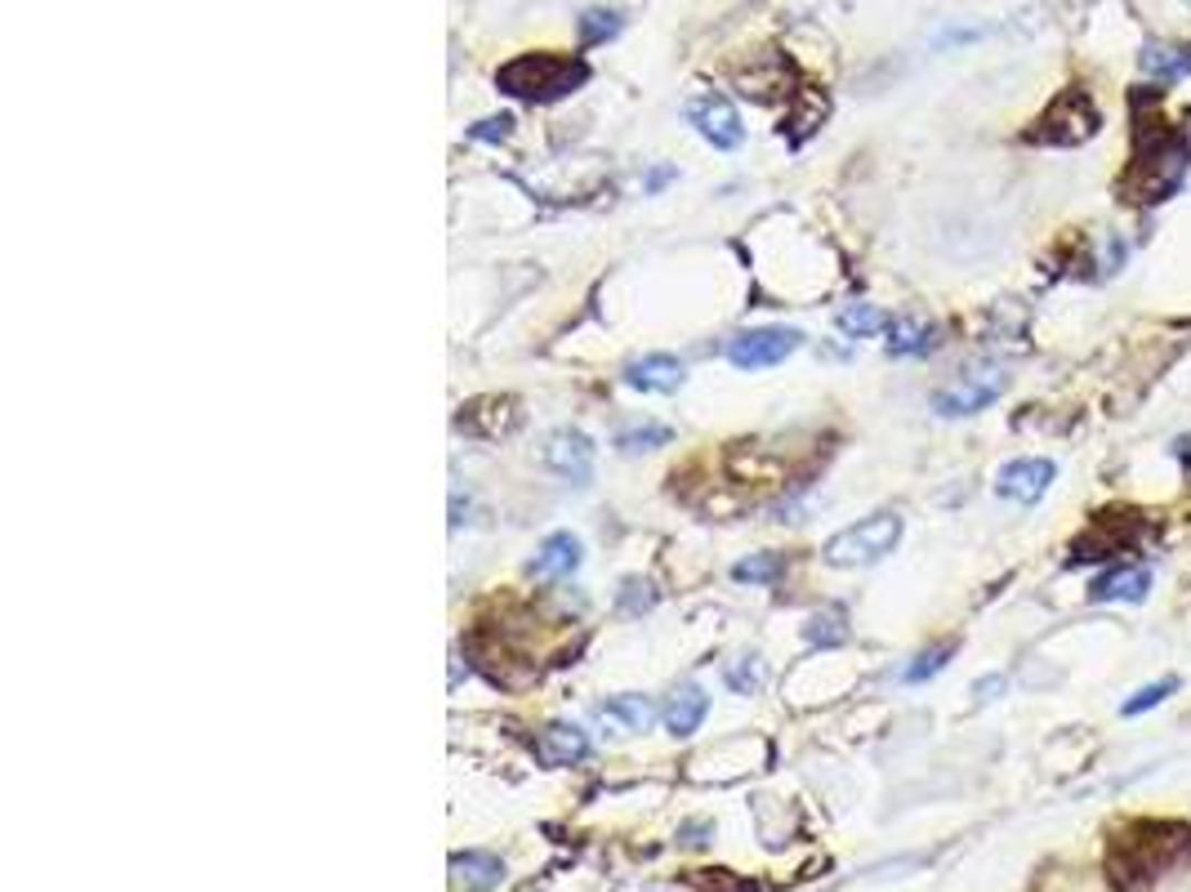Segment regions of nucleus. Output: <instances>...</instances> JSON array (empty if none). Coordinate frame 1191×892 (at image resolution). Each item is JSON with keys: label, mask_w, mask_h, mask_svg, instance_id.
<instances>
[{"label": "nucleus", "mask_w": 1191, "mask_h": 892, "mask_svg": "<svg viewBox=\"0 0 1191 892\" xmlns=\"http://www.w3.org/2000/svg\"><path fill=\"white\" fill-rule=\"evenodd\" d=\"M509 134H514V117H487V121H478L469 130V139H482V143H500Z\"/></svg>", "instance_id": "a878e982"}, {"label": "nucleus", "mask_w": 1191, "mask_h": 892, "mask_svg": "<svg viewBox=\"0 0 1191 892\" xmlns=\"http://www.w3.org/2000/svg\"><path fill=\"white\" fill-rule=\"evenodd\" d=\"M799 344H804V335L790 327H758V331H741L728 340V362L741 371H763V366H777L790 353H799Z\"/></svg>", "instance_id": "20e7f679"}, {"label": "nucleus", "mask_w": 1191, "mask_h": 892, "mask_svg": "<svg viewBox=\"0 0 1191 892\" xmlns=\"http://www.w3.org/2000/svg\"><path fill=\"white\" fill-rule=\"evenodd\" d=\"M938 344V331L928 327L919 317H893L888 321V353L893 357H919V353H932Z\"/></svg>", "instance_id": "2eb2a0df"}, {"label": "nucleus", "mask_w": 1191, "mask_h": 892, "mask_svg": "<svg viewBox=\"0 0 1191 892\" xmlns=\"http://www.w3.org/2000/svg\"><path fill=\"white\" fill-rule=\"evenodd\" d=\"M1008 388V375L999 366H973V371H960L955 379H947L938 393H932V411L947 416V420H960V416H973L982 407Z\"/></svg>", "instance_id": "7ed1b4c3"}, {"label": "nucleus", "mask_w": 1191, "mask_h": 892, "mask_svg": "<svg viewBox=\"0 0 1191 892\" xmlns=\"http://www.w3.org/2000/svg\"><path fill=\"white\" fill-rule=\"evenodd\" d=\"M500 879H504V861L495 852L469 848V852L451 857V888L456 892H491V888H500Z\"/></svg>", "instance_id": "9d476101"}, {"label": "nucleus", "mask_w": 1191, "mask_h": 892, "mask_svg": "<svg viewBox=\"0 0 1191 892\" xmlns=\"http://www.w3.org/2000/svg\"><path fill=\"white\" fill-rule=\"evenodd\" d=\"M1173 687H1178V679H1160V683H1151V687H1143V692H1134L1125 705H1121V714L1125 718H1134V714H1147V709H1156L1165 696H1173Z\"/></svg>", "instance_id": "b1692460"}, {"label": "nucleus", "mask_w": 1191, "mask_h": 892, "mask_svg": "<svg viewBox=\"0 0 1191 892\" xmlns=\"http://www.w3.org/2000/svg\"><path fill=\"white\" fill-rule=\"evenodd\" d=\"M545 464H549L562 482L584 486L589 473H593V442H589L580 429H558V433H549V442H545Z\"/></svg>", "instance_id": "0eeeda50"}, {"label": "nucleus", "mask_w": 1191, "mask_h": 892, "mask_svg": "<svg viewBox=\"0 0 1191 892\" xmlns=\"http://www.w3.org/2000/svg\"><path fill=\"white\" fill-rule=\"evenodd\" d=\"M621 32V14L612 10H584L580 14V45H603Z\"/></svg>", "instance_id": "aec40b11"}, {"label": "nucleus", "mask_w": 1191, "mask_h": 892, "mask_svg": "<svg viewBox=\"0 0 1191 892\" xmlns=\"http://www.w3.org/2000/svg\"><path fill=\"white\" fill-rule=\"evenodd\" d=\"M1138 67H1143V76H1151V80H1178V76H1187V71H1191V54H1187V49H1178V45L1151 41V45L1143 49Z\"/></svg>", "instance_id": "dca6fc26"}, {"label": "nucleus", "mask_w": 1191, "mask_h": 892, "mask_svg": "<svg viewBox=\"0 0 1191 892\" xmlns=\"http://www.w3.org/2000/svg\"><path fill=\"white\" fill-rule=\"evenodd\" d=\"M656 714L660 709L647 696H638V692H625V696H612V701L599 705V718L612 723L616 733H647V727L656 723Z\"/></svg>", "instance_id": "4468645a"}, {"label": "nucleus", "mask_w": 1191, "mask_h": 892, "mask_svg": "<svg viewBox=\"0 0 1191 892\" xmlns=\"http://www.w3.org/2000/svg\"><path fill=\"white\" fill-rule=\"evenodd\" d=\"M804 638H808V642H817V647H834V642H843V638H848L843 616H839V612H817V616L808 620Z\"/></svg>", "instance_id": "4be33fe9"}, {"label": "nucleus", "mask_w": 1191, "mask_h": 892, "mask_svg": "<svg viewBox=\"0 0 1191 892\" xmlns=\"http://www.w3.org/2000/svg\"><path fill=\"white\" fill-rule=\"evenodd\" d=\"M786 576V558L782 553H750L745 562L732 566V581L741 585H773Z\"/></svg>", "instance_id": "a211bd4d"}, {"label": "nucleus", "mask_w": 1191, "mask_h": 892, "mask_svg": "<svg viewBox=\"0 0 1191 892\" xmlns=\"http://www.w3.org/2000/svg\"><path fill=\"white\" fill-rule=\"evenodd\" d=\"M839 331L843 335H853V340H871V335H879V331H888V312L884 308H875V304H848L839 317Z\"/></svg>", "instance_id": "f3484780"}, {"label": "nucleus", "mask_w": 1191, "mask_h": 892, "mask_svg": "<svg viewBox=\"0 0 1191 892\" xmlns=\"http://www.w3.org/2000/svg\"><path fill=\"white\" fill-rule=\"evenodd\" d=\"M706 709H710V696L701 692V687H678L669 701H665V709H660V718H665V727H669V737H692L697 727H701V718H706Z\"/></svg>", "instance_id": "f8f14e48"}, {"label": "nucleus", "mask_w": 1191, "mask_h": 892, "mask_svg": "<svg viewBox=\"0 0 1191 892\" xmlns=\"http://www.w3.org/2000/svg\"><path fill=\"white\" fill-rule=\"evenodd\" d=\"M674 433L665 429V425H638V429H621L616 433V451L621 455H638V451H656V447H665Z\"/></svg>", "instance_id": "6ab92c4d"}, {"label": "nucleus", "mask_w": 1191, "mask_h": 892, "mask_svg": "<svg viewBox=\"0 0 1191 892\" xmlns=\"http://www.w3.org/2000/svg\"><path fill=\"white\" fill-rule=\"evenodd\" d=\"M723 679H728V687H732L736 696H754V692L763 687V661H758V657H741V661H732V665L723 670Z\"/></svg>", "instance_id": "412c9836"}, {"label": "nucleus", "mask_w": 1191, "mask_h": 892, "mask_svg": "<svg viewBox=\"0 0 1191 892\" xmlns=\"http://www.w3.org/2000/svg\"><path fill=\"white\" fill-rule=\"evenodd\" d=\"M951 657H955V642L932 647V652H924V657H919V661L906 670V683H924V679H932V674H938V670H942Z\"/></svg>", "instance_id": "393cba45"}, {"label": "nucleus", "mask_w": 1191, "mask_h": 892, "mask_svg": "<svg viewBox=\"0 0 1191 892\" xmlns=\"http://www.w3.org/2000/svg\"><path fill=\"white\" fill-rule=\"evenodd\" d=\"M902 540V518L897 514H871L853 527H843L826 540V562L830 566H871L879 558H888Z\"/></svg>", "instance_id": "f03ea898"}, {"label": "nucleus", "mask_w": 1191, "mask_h": 892, "mask_svg": "<svg viewBox=\"0 0 1191 892\" xmlns=\"http://www.w3.org/2000/svg\"><path fill=\"white\" fill-rule=\"evenodd\" d=\"M1151 590V572L1147 566H1112L1107 576H1097L1089 598L1093 603H1143Z\"/></svg>", "instance_id": "9b49d317"}, {"label": "nucleus", "mask_w": 1191, "mask_h": 892, "mask_svg": "<svg viewBox=\"0 0 1191 892\" xmlns=\"http://www.w3.org/2000/svg\"><path fill=\"white\" fill-rule=\"evenodd\" d=\"M973 692H977V701H995V692H1004V679H999V674H991V679H982Z\"/></svg>", "instance_id": "bb28decb"}, {"label": "nucleus", "mask_w": 1191, "mask_h": 892, "mask_svg": "<svg viewBox=\"0 0 1191 892\" xmlns=\"http://www.w3.org/2000/svg\"><path fill=\"white\" fill-rule=\"evenodd\" d=\"M656 603V594H652V585L647 581H638V576H630V581H621V594H616V607L625 612V616H643L647 607Z\"/></svg>", "instance_id": "5701e85b"}, {"label": "nucleus", "mask_w": 1191, "mask_h": 892, "mask_svg": "<svg viewBox=\"0 0 1191 892\" xmlns=\"http://www.w3.org/2000/svg\"><path fill=\"white\" fill-rule=\"evenodd\" d=\"M589 80V63L576 54H558V49H536V54H518L495 67V86L514 99L527 103H554L567 99L571 90H580Z\"/></svg>", "instance_id": "f257e3e1"}, {"label": "nucleus", "mask_w": 1191, "mask_h": 892, "mask_svg": "<svg viewBox=\"0 0 1191 892\" xmlns=\"http://www.w3.org/2000/svg\"><path fill=\"white\" fill-rule=\"evenodd\" d=\"M589 755V737H584V727L576 723H549L545 733L536 737V759L545 768H571Z\"/></svg>", "instance_id": "1a4fd4ad"}, {"label": "nucleus", "mask_w": 1191, "mask_h": 892, "mask_svg": "<svg viewBox=\"0 0 1191 892\" xmlns=\"http://www.w3.org/2000/svg\"><path fill=\"white\" fill-rule=\"evenodd\" d=\"M576 566H580V540H576L571 531H554V536L536 549V558H532V576L558 581V576H571Z\"/></svg>", "instance_id": "ddd939ff"}, {"label": "nucleus", "mask_w": 1191, "mask_h": 892, "mask_svg": "<svg viewBox=\"0 0 1191 892\" xmlns=\"http://www.w3.org/2000/svg\"><path fill=\"white\" fill-rule=\"evenodd\" d=\"M684 379H688V366L674 353H647L625 366V384L643 388V393H674V388H684Z\"/></svg>", "instance_id": "6e6552de"}, {"label": "nucleus", "mask_w": 1191, "mask_h": 892, "mask_svg": "<svg viewBox=\"0 0 1191 892\" xmlns=\"http://www.w3.org/2000/svg\"><path fill=\"white\" fill-rule=\"evenodd\" d=\"M688 121L697 125V134L714 147H736L745 139V125H741V112L732 108L728 95H697L688 103Z\"/></svg>", "instance_id": "423d86ee"}, {"label": "nucleus", "mask_w": 1191, "mask_h": 892, "mask_svg": "<svg viewBox=\"0 0 1191 892\" xmlns=\"http://www.w3.org/2000/svg\"><path fill=\"white\" fill-rule=\"evenodd\" d=\"M1053 477H1058V464L1053 460H1040V455H1031V460H1008L999 473H995V492L1004 496V500H1013V505H1036L1049 486H1053Z\"/></svg>", "instance_id": "39448f33"}]
</instances>
